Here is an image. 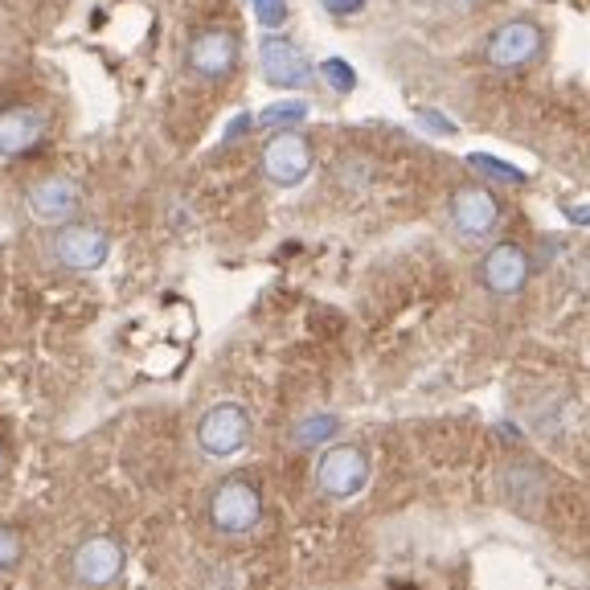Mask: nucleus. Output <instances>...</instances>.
Here are the masks:
<instances>
[{
  "label": "nucleus",
  "instance_id": "obj_1",
  "mask_svg": "<svg viewBox=\"0 0 590 590\" xmlns=\"http://www.w3.org/2000/svg\"><path fill=\"white\" fill-rule=\"evenodd\" d=\"M259 517H263V497H259V488L247 480H226L214 488V497H209V521L218 533L226 537H242L250 529L259 525Z\"/></svg>",
  "mask_w": 590,
  "mask_h": 590
},
{
  "label": "nucleus",
  "instance_id": "obj_2",
  "mask_svg": "<svg viewBox=\"0 0 590 590\" xmlns=\"http://www.w3.org/2000/svg\"><path fill=\"white\" fill-rule=\"evenodd\" d=\"M370 484V459H365V451L361 447H332L320 455V464H316V488L332 500H349L358 497L361 488Z\"/></svg>",
  "mask_w": 590,
  "mask_h": 590
},
{
  "label": "nucleus",
  "instance_id": "obj_3",
  "mask_svg": "<svg viewBox=\"0 0 590 590\" xmlns=\"http://www.w3.org/2000/svg\"><path fill=\"white\" fill-rule=\"evenodd\" d=\"M250 439V419L242 406L234 402H222L214 410H205L202 422H197V443H202L205 455H214V459H226V455H238V451L247 447Z\"/></svg>",
  "mask_w": 590,
  "mask_h": 590
},
{
  "label": "nucleus",
  "instance_id": "obj_4",
  "mask_svg": "<svg viewBox=\"0 0 590 590\" xmlns=\"http://www.w3.org/2000/svg\"><path fill=\"white\" fill-rule=\"evenodd\" d=\"M70 575H75L78 587L87 590H103L111 587L115 578L124 575V549L115 537H87V542L78 545L75 554H70Z\"/></svg>",
  "mask_w": 590,
  "mask_h": 590
},
{
  "label": "nucleus",
  "instance_id": "obj_5",
  "mask_svg": "<svg viewBox=\"0 0 590 590\" xmlns=\"http://www.w3.org/2000/svg\"><path fill=\"white\" fill-rule=\"evenodd\" d=\"M111 254V238L107 230H99V226H63V230L54 234V259L66 266V271H99V266L107 263Z\"/></svg>",
  "mask_w": 590,
  "mask_h": 590
},
{
  "label": "nucleus",
  "instance_id": "obj_6",
  "mask_svg": "<svg viewBox=\"0 0 590 590\" xmlns=\"http://www.w3.org/2000/svg\"><path fill=\"white\" fill-rule=\"evenodd\" d=\"M263 172H266V181H275V185H283V189L299 185V181L311 172L308 140H304L299 132H292V127H283L280 136L263 148Z\"/></svg>",
  "mask_w": 590,
  "mask_h": 590
},
{
  "label": "nucleus",
  "instance_id": "obj_7",
  "mask_svg": "<svg viewBox=\"0 0 590 590\" xmlns=\"http://www.w3.org/2000/svg\"><path fill=\"white\" fill-rule=\"evenodd\" d=\"M542 30L533 25V21H504L492 37H488V63L497 66V70H517V66H525V63H533L537 54H542Z\"/></svg>",
  "mask_w": 590,
  "mask_h": 590
},
{
  "label": "nucleus",
  "instance_id": "obj_8",
  "mask_svg": "<svg viewBox=\"0 0 590 590\" xmlns=\"http://www.w3.org/2000/svg\"><path fill=\"white\" fill-rule=\"evenodd\" d=\"M259 66H263V78L271 87H287V91H299L311 82V66L299 49L280 37V33H266L263 46H259Z\"/></svg>",
  "mask_w": 590,
  "mask_h": 590
},
{
  "label": "nucleus",
  "instance_id": "obj_9",
  "mask_svg": "<svg viewBox=\"0 0 590 590\" xmlns=\"http://www.w3.org/2000/svg\"><path fill=\"white\" fill-rule=\"evenodd\" d=\"M189 70L197 78H226L238 66V37L226 30H205L189 42Z\"/></svg>",
  "mask_w": 590,
  "mask_h": 590
},
{
  "label": "nucleus",
  "instance_id": "obj_10",
  "mask_svg": "<svg viewBox=\"0 0 590 590\" xmlns=\"http://www.w3.org/2000/svg\"><path fill=\"white\" fill-rule=\"evenodd\" d=\"M30 214L37 222H49V226H58V222H70L78 214V202H82V189L78 181L70 177H46V181H37L30 189Z\"/></svg>",
  "mask_w": 590,
  "mask_h": 590
},
{
  "label": "nucleus",
  "instance_id": "obj_11",
  "mask_svg": "<svg viewBox=\"0 0 590 590\" xmlns=\"http://www.w3.org/2000/svg\"><path fill=\"white\" fill-rule=\"evenodd\" d=\"M46 111L37 107H4L0 111V156H25L46 140Z\"/></svg>",
  "mask_w": 590,
  "mask_h": 590
},
{
  "label": "nucleus",
  "instance_id": "obj_12",
  "mask_svg": "<svg viewBox=\"0 0 590 590\" xmlns=\"http://www.w3.org/2000/svg\"><path fill=\"white\" fill-rule=\"evenodd\" d=\"M497 218H500V205L484 185H467L451 197V222H455V230L464 234V238H484V234L497 226Z\"/></svg>",
  "mask_w": 590,
  "mask_h": 590
},
{
  "label": "nucleus",
  "instance_id": "obj_13",
  "mask_svg": "<svg viewBox=\"0 0 590 590\" xmlns=\"http://www.w3.org/2000/svg\"><path fill=\"white\" fill-rule=\"evenodd\" d=\"M480 280L488 292L517 295L529 280V254L517 242H500V247L488 250V259L480 266Z\"/></svg>",
  "mask_w": 590,
  "mask_h": 590
},
{
  "label": "nucleus",
  "instance_id": "obj_14",
  "mask_svg": "<svg viewBox=\"0 0 590 590\" xmlns=\"http://www.w3.org/2000/svg\"><path fill=\"white\" fill-rule=\"evenodd\" d=\"M341 431V422H337V415H311V419H304L299 427H295V447H316V443H325V439H332Z\"/></svg>",
  "mask_w": 590,
  "mask_h": 590
},
{
  "label": "nucleus",
  "instance_id": "obj_15",
  "mask_svg": "<svg viewBox=\"0 0 590 590\" xmlns=\"http://www.w3.org/2000/svg\"><path fill=\"white\" fill-rule=\"evenodd\" d=\"M467 164L480 169L488 181H500V185H525V172L517 169V164H504V160H497V156H488V152H472L467 156Z\"/></svg>",
  "mask_w": 590,
  "mask_h": 590
},
{
  "label": "nucleus",
  "instance_id": "obj_16",
  "mask_svg": "<svg viewBox=\"0 0 590 590\" xmlns=\"http://www.w3.org/2000/svg\"><path fill=\"white\" fill-rule=\"evenodd\" d=\"M308 120V103L304 99H287V103H271V107L259 115L263 127H295Z\"/></svg>",
  "mask_w": 590,
  "mask_h": 590
},
{
  "label": "nucleus",
  "instance_id": "obj_17",
  "mask_svg": "<svg viewBox=\"0 0 590 590\" xmlns=\"http://www.w3.org/2000/svg\"><path fill=\"white\" fill-rule=\"evenodd\" d=\"M320 78H325L337 94H349L353 87H358V75H353V66L344 63V58H328V63H320Z\"/></svg>",
  "mask_w": 590,
  "mask_h": 590
},
{
  "label": "nucleus",
  "instance_id": "obj_18",
  "mask_svg": "<svg viewBox=\"0 0 590 590\" xmlns=\"http://www.w3.org/2000/svg\"><path fill=\"white\" fill-rule=\"evenodd\" d=\"M16 561H21V537L16 529L0 525V575H13Z\"/></svg>",
  "mask_w": 590,
  "mask_h": 590
},
{
  "label": "nucleus",
  "instance_id": "obj_19",
  "mask_svg": "<svg viewBox=\"0 0 590 590\" xmlns=\"http://www.w3.org/2000/svg\"><path fill=\"white\" fill-rule=\"evenodd\" d=\"M250 9H254L259 25H266V30H280L287 21V0H250Z\"/></svg>",
  "mask_w": 590,
  "mask_h": 590
},
{
  "label": "nucleus",
  "instance_id": "obj_20",
  "mask_svg": "<svg viewBox=\"0 0 590 590\" xmlns=\"http://www.w3.org/2000/svg\"><path fill=\"white\" fill-rule=\"evenodd\" d=\"M419 124H427L431 132H455V124H451V120H443V115H439V111H431V107L419 111Z\"/></svg>",
  "mask_w": 590,
  "mask_h": 590
},
{
  "label": "nucleus",
  "instance_id": "obj_21",
  "mask_svg": "<svg viewBox=\"0 0 590 590\" xmlns=\"http://www.w3.org/2000/svg\"><path fill=\"white\" fill-rule=\"evenodd\" d=\"M561 214L575 222V226H590V202L587 205H561Z\"/></svg>",
  "mask_w": 590,
  "mask_h": 590
},
{
  "label": "nucleus",
  "instance_id": "obj_22",
  "mask_svg": "<svg viewBox=\"0 0 590 590\" xmlns=\"http://www.w3.org/2000/svg\"><path fill=\"white\" fill-rule=\"evenodd\" d=\"M247 127H250V115H238V120H234V124L226 127V140H234V136H242Z\"/></svg>",
  "mask_w": 590,
  "mask_h": 590
},
{
  "label": "nucleus",
  "instance_id": "obj_23",
  "mask_svg": "<svg viewBox=\"0 0 590 590\" xmlns=\"http://www.w3.org/2000/svg\"><path fill=\"white\" fill-rule=\"evenodd\" d=\"M0 472H4V447H0Z\"/></svg>",
  "mask_w": 590,
  "mask_h": 590
},
{
  "label": "nucleus",
  "instance_id": "obj_24",
  "mask_svg": "<svg viewBox=\"0 0 590 590\" xmlns=\"http://www.w3.org/2000/svg\"><path fill=\"white\" fill-rule=\"evenodd\" d=\"M332 4H337V0H325V9H332Z\"/></svg>",
  "mask_w": 590,
  "mask_h": 590
}]
</instances>
